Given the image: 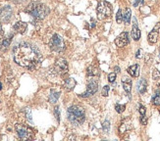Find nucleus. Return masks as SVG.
<instances>
[{"mask_svg": "<svg viewBox=\"0 0 160 141\" xmlns=\"http://www.w3.org/2000/svg\"><path fill=\"white\" fill-rule=\"evenodd\" d=\"M147 86H148V82L144 79H142L140 81L138 82V90L140 93H144L145 90H147Z\"/></svg>", "mask_w": 160, "mask_h": 141, "instance_id": "a211bd4d", "label": "nucleus"}, {"mask_svg": "<svg viewBox=\"0 0 160 141\" xmlns=\"http://www.w3.org/2000/svg\"><path fill=\"white\" fill-rule=\"evenodd\" d=\"M152 102H153V104L156 105V106H159V105H160V96H159V92H158V91L155 93V95L153 96V99H152Z\"/></svg>", "mask_w": 160, "mask_h": 141, "instance_id": "b1692460", "label": "nucleus"}, {"mask_svg": "<svg viewBox=\"0 0 160 141\" xmlns=\"http://www.w3.org/2000/svg\"><path fill=\"white\" fill-rule=\"evenodd\" d=\"M54 70L58 75H65L68 72V63L65 59L59 58L55 62L54 65Z\"/></svg>", "mask_w": 160, "mask_h": 141, "instance_id": "0eeeda50", "label": "nucleus"}, {"mask_svg": "<svg viewBox=\"0 0 160 141\" xmlns=\"http://www.w3.org/2000/svg\"><path fill=\"white\" fill-rule=\"evenodd\" d=\"M122 84H123V88L126 91V93L128 94V96L130 97L131 94V90H132V80L129 79V77H123L122 79Z\"/></svg>", "mask_w": 160, "mask_h": 141, "instance_id": "9b49d317", "label": "nucleus"}, {"mask_svg": "<svg viewBox=\"0 0 160 141\" xmlns=\"http://www.w3.org/2000/svg\"><path fill=\"white\" fill-rule=\"evenodd\" d=\"M140 113H141L142 116L145 115V108L143 107V106H140Z\"/></svg>", "mask_w": 160, "mask_h": 141, "instance_id": "72a5a7b5", "label": "nucleus"}, {"mask_svg": "<svg viewBox=\"0 0 160 141\" xmlns=\"http://www.w3.org/2000/svg\"><path fill=\"white\" fill-rule=\"evenodd\" d=\"M141 121H142V124H147V123H148V118L145 117V115H144V116H142V118H141Z\"/></svg>", "mask_w": 160, "mask_h": 141, "instance_id": "473e14b6", "label": "nucleus"}, {"mask_svg": "<svg viewBox=\"0 0 160 141\" xmlns=\"http://www.w3.org/2000/svg\"><path fill=\"white\" fill-rule=\"evenodd\" d=\"M97 89H98V81L95 79H90L88 82V89L83 94H82V97H88L90 95H93Z\"/></svg>", "mask_w": 160, "mask_h": 141, "instance_id": "6e6552de", "label": "nucleus"}, {"mask_svg": "<svg viewBox=\"0 0 160 141\" xmlns=\"http://www.w3.org/2000/svg\"><path fill=\"white\" fill-rule=\"evenodd\" d=\"M131 16H132L131 9L130 8H127L126 11H125L124 16H123V21H124L126 25H129L130 24V22H131Z\"/></svg>", "mask_w": 160, "mask_h": 141, "instance_id": "aec40b11", "label": "nucleus"}, {"mask_svg": "<svg viewBox=\"0 0 160 141\" xmlns=\"http://www.w3.org/2000/svg\"><path fill=\"white\" fill-rule=\"evenodd\" d=\"M13 16V11L10 6H6L0 11V22L3 23H8L12 19Z\"/></svg>", "mask_w": 160, "mask_h": 141, "instance_id": "1a4fd4ad", "label": "nucleus"}, {"mask_svg": "<svg viewBox=\"0 0 160 141\" xmlns=\"http://www.w3.org/2000/svg\"><path fill=\"white\" fill-rule=\"evenodd\" d=\"M142 49H140V50H138V52H137V55H136V57L138 58V59H140V58H142Z\"/></svg>", "mask_w": 160, "mask_h": 141, "instance_id": "f704fd0d", "label": "nucleus"}, {"mask_svg": "<svg viewBox=\"0 0 160 141\" xmlns=\"http://www.w3.org/2000/svg\"><path fill=\"white\" fill-rule=\"evenodd\" d=\"M68 119L74 125H81L86 119L85 109L81 106H72L67 110Z\"/></svg>", "mask_w": 160, "mask_h": 141, "instance_id": "f03ea898", "label": "nucleus"}, {"mask_svg": "<svg viewBox=\"0 0 160 141\" xmlns=\"http://www.w3.org/2000/svg\"><path fill=\"white\" fill-rule=\"evenodd\" d=\"M116 21L118 24H121L123 22V15H122V10L119 9L117 12V15H116Z\"/></svg>", "mask_w": 160, "mask_h": 141, "instance_id": "5701e85b", "label": "nucleus"}, {"mask_svg": "<svg viewBox=\"0 0 160 141\" xmlns=\"http://www.w3.org/2000/svg\"><path fill=\"white\" fill-rule=\"evenodd\" d=\"M26 12L29 13L30 15L32 16L36 20H42L48 15L49 9H48V7L46 5L42 3L32 2L27 7Z\"/></svg>", "mask_w": 160, "mask_h": 141, "instance_id": "7ed1b4c3", "label": "nucleus"}, {"mask_svg": "<svg viewBox=\"0 0 160 141\" xmlns=\"http://www.w3.org/2000/svg\"><path fill=\"white\" fill-rule=\"evenodd\" d=\"M159 52H160V48H159Z\"/></svg>", "mask_w": 160, "mask_h": 141, "instance_id": "e433bc0d", "label": "nucleus"}, {"mask_svg": "<svg viewBox=\"0 0 160 141\" xmlns=\"http://www.w3.org/2000/svg\"><path fill=\"white\" fill-rule=\"evenodd\" d=\"M142 5H143V0H136L135 3H134L135 7H140Z\"/></svg>", "mask_w": 160, "mask_h": 141, "instance_id": "c756f323", "label": "nucleus"}, {"mask_svg": "<svg viewBox=\"0 0 160 141\" xmlns=\"http://www.w3.org/2000/svg\"><path fill=\"white\" fill-rule=\"evenodd\" d=\"M108 91H109V86L108 85H105L102 89V95L103 96H107L108 95Z\"/></svg>", "mask_w": 160, "mask_h": 141, "instance_id": "c85d7f7f", "label": "nucleus"}, {"mask_svg": "<svg viewBox=\"0 0 160 141\" xmlns=\"http://www.w3.org/2000/svg\"><path fill=\"white\" fill-rule=\"evenodd\" d=\"M11 38H12V35H9L8 37L3 38V40L1 41V49L2 50H6V49L9 47V45L11 43Z\"/></svg>", "mask_w": 160, "mask_h": 141, "instance_id": "6ab92c4d", "label": "nucleus"}, {"mask_svg": "<svg viewBox=\"0 0 160 141\" xmlns=\"http://www.w3.org/2000/svg\"><path fill=\"white\" fill-rule=\"evenodd\" d=\"M88 75L89 76H92V77L97 76V75H99V70H97L95 67H89V68L88 69Z\"/></svg>", "mask_w": 160, "mask_h": 141, "instance_id": "412c9836", "label": "nucleus"}, {"mask_svg": "<svg viewBox=\"0 0 160 141\" xmlns=\"http://www.w3.org/2000/svg\"><path fill=\"white\" fill-rule=\"evenodd\" d=\"M152 77H153L154 80H160V73L158 70H154L153 73H152Z\"/></svg>", "mask_w": 160, "mask_h": 141, "instance_id": "a878e982", "label": "nucleus"}, {"mask_svg": "<svg viewBox=\"0 0 160 141\" xmlns=\"http://www.w3.org/2000/svg\"><path fill=\"white\" fill-rule=\"evenodd\" d=\"M16 130H17L19 138H21L22 140H30L33 136L32 129L25 124H17Z\"/></svg>", "mask_w": 160, "mask_h": 141, "instance_id": "39448f33", "label": "nucleus"}, {"mask_svg": "<svg viewBox=\"0 0 160 141\" xmlns=\"http://www.w3.org/2000/svg\"><path fill=\"white\" fill-rule=\"evenodd\" d=\"M14 60L18 65L26 68H34L41 61L38 49L28 42H21L13 49Z\"/></svg>", "mask_w": 160, "mask_h": 141, "instance_id": "f257e3e1", "label": "nucleus"}, {"mask_svg": "<svg viewBox=\"0 0 160 141\" xmlns=\"http://www.w3.org/2000/svg\"><path fill=\"white\" fill-rule=\"evenodd\" d=\"M132 128V123L129 119H124V121L122 122L121 125H120V132L121 133H124V132H126L128 131L129 129H131Z\"/></svg>", "mask_w": 160, "mask_h": 141, "instance_id": "4468645a", "label": "nucleus"}, {"mask_svg": "<svg viewBox=\"0 0 160 141\" xmlns=\"http://www.w3.org/2000/svg\"><path fill=\"white\" fill-rule=\"evenodd\" d=\"M132 37H133L134 40H138L141 37V31L138 27L136 22H135V25L133 26V29H132Z\"/></svg>", "mask_w": 160, "mask_h": 141, "instance_id": "f3484780", "label": "nucleus"}, {"mask_svg": "<svg viewBox=\"0 0 160 141\" xmlns=\"http://www.w3.org/2000/svg\"><path fill=\"white\" fill-rule=\"evenodd\" d=\"M54 113H55V116H56V119H57V121H59V107H55L54 109Z\"/></svg>", "mask_w": 160, "mask_h": 141, "instance_id": "2f4dec72", "label": "nucleus"}, {"mask_svg": "<svg viewBox=\"0 0 160 141\" xmlns=\"http://www.w3.org/2000/svg\"><path fill=\"white\" fill-rule=\"evenodd\" d=\"M103 130L104 132H109L110 130V123L108 121H105L103 124Z\"/></svg>", "mask_w": 160, "mask_h": 141, "instance_id": "bb28decb", "label": "nucleus"}, {"mask_svg": "<svg viewBox=\"0 0 160 141\" xmlns=\"http://www.w3.org/2000/svg\"><path fill=\"white\" fill-rule=\"evenodd\" d=\"M4 38V32H3V29H2V26L0 24V43H1V41L3 40Z\"/></svg>", "mask_w": 160, "mask_h": 141, "instance_id": "7c9ffc66", "label": "nucleus"}, {"mask_svg": "<svg viewBox=\"0 0 160 141\" xmlns=\"http://www.w3.org/2000/svg\"><path fill=\"white\" fill-rule=\"evenodd\" d=\"M160 27V23L154 27L153 30H152V32H149L148 34V41L150 42V43H155V42L157 41V38H158V32L157 30L159 29Z\"/></svg>", "mask_w": 160, "mask_h": 141, "instance_id": "f8f14e48", "label": "nucleus"}, {"mask_svg": "<svg viewBox=\"0 0 160 141\" xmlns=\"http://www.w3.org/2000/svg\"><path fill=\"white\" fill-rule=\"evenodd\" d=\"M76 84H77V82H76V80L73 79V77H68V79H66V80H65L64 86L68 91H71L76 86Z\"/></svg>", "mask_w": 160, "mask_h": 141, "instance_id": "2eb2a0df", "label": "nucleus"}, {"mask_svg": "<svg viewBox=\"0 0 160 141\" xmlns=\"http://www.w3.org/2000/svg\"><path fill=\"white\" fill-rule=\"evenodd\" d=\"M49 46L51 48V50H53V51L62 52L65 49V42L60 35L54 34L50 39Z\"/></svg>", "mask_w": 160, "mask_h": 141, "instance_id": "423d86ee", "label": "nucleus"}, {"mask_svg": "<svg viewBox=\"0 0 160 141\" xmlns=\"http://www.w3.org/2000/svg\"><path fill=\"white\" fill-rule=\"evenodd\" d=\"M96 13H97V18L99 20L107 19L112 14V7H111L110 3L104 1V0H101V1L98 2V5H97Z\"/></svg>", "mask_w": 160, "mask_h": 141, "instance_id": "20e7f679", "label": "nucleus"}, {"mask_svg": "<svg viewBox=\"0 0 160 141\" xmlns=\"http://www.w3.org/2000/svg\"><path fill=\"white\" fill-rule=\"evenodd\" d=\"M129 34L127 32H122L119 36H118L115 40V43L118 47H124V46H126L127 44H129Z\"/></svg>", "mask_w": 160, "mask_h": 141, "instance_id": "9d476101", "label": "nucleus"}, {"mask_svg": "<svg viewBox=\"0 0 160 141\" xmlns=\"http://www.w3.org/2000/svg\"><path fill=\"white\" fill-rule=\"evenodd\" d=\"M115 80H116V74L115 73H111L108 75V80H109V82H113Z\"/></svg>", "mask_w": 160, "mask_h": 141, "instance_id": "cd10ccee", "label": "nucleus"}, {"mask_svg": "<svg viewBox=\"0 0 160 141\" xmlns=\"http://www.w3.org/2000/svg\"><path fill=\"white\" fill-rule=\"evenodd\" d=\"M115 70H116V72H117V73H119V72H120V69L118 68V67H116V68H115Z\"/></svg>", "mask_w": 160, "mask_h": 141, "instance_id": "c9c22d12", "label": "nucleus"}, {"mask_svg": "<svg viewBox=\"0 0 160 141\" xmlns=\"http://www.w3.org/2000/svg\"><path fill=\"white\" fill-rule=\"evenodd\" d=\"M128 74L134 77H138V75H140V66L138 65L131 66L130 68H128Z\"/></svg>", "mask_w": 160, "mask_h": 141, "instance_id": "dca6fc26", "label": "nucleus"}, {"mask_svg": "<svg viewBox=\"0 0 160 141\" xmlns=\"http://www.w3.org/2000/svg\"><path fill=\"white\" fill-rule=\"evenodd\" d=\"M27 24L24 22H18L14 25V31L19 33H24L27 30Z\"/></svg>", "mask_w": 160, "mask_h": 141, "instance_id": "ddd939ff", "label": "nucleus"}, {"mask_svg": "<svg viewBox=\"0 0 160 141\" xmlns=\"http://www.w3.org/2000/svg\"><path fill=\"white\" fill-rule=\"evenodd\" d=\"M60 96V93L59 92H56V91H51V94L49 96V101L50 103H55L57 100H58V98Z\"/></svg>", "mask_w": 160, "mask_h": 141, "instance_id": "4be33fe9", "label": "nucleus"}, {"mask_svg": "<svg viewBox=\"0 0 160 141\" xmlns=\"http://www.w3.org/2000/svg\"><path fill=\"white\" fill-rule=\"evenodd\" d=\"M125 109H126V106L125 105H120V104H117L115 106V110L117 111V113H119V114H121V113H123L125 111Z\"/></svg>", "mask_w": 160, "mask_h": 141, "instance_id": "393cba45", "label": "nucleus"}]
</instances>
